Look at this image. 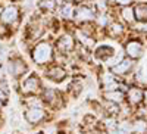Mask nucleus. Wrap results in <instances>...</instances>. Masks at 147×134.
<instances>
[{
    "label": "nucleus",
    "instance_id": "1",
    "mask_svg": "<svg viewBox=\"0 0 147 134\" xmlns=\"http://www.w3.org/2000/svg\"><path fill=\"white\" fill-rule=\"evenodd\" d=\"M31 59L35 65L38 66H47L55 62L56 59V50L50 41H38L35 43L31 49Z\"/></svg>",
    "mask_w": 147,
    "mask_h": 134
},
{
    "label": "nucleus",
    "instance_id": "2",
    "mask_svg": "<svg viewBox=\"0 0 147 134\" xmlns=\"http://www.w3.org/2000/svg\"><path fill=\"white\" fill-rule=\"evenodd\" d=\"M21 93L24 96H35L43 91V86H41V80L40 77L35 74V72H32V74H30L25 80H24L21 83V87H19Z\"/></svg>",
    "mask_w": 147,
    "mask_h": 134
},
{
    "label": "nucleus",
    "instance_id": "3",
    "mask_svg": "<svg viewBox=\"0 0 147 134\" xmlns=\"http://www.w3.org/2000/svg\"><path fill=\"white\" fill-rule=\"evenodd\" d=\"M77 47V40H75V35L71 34V32H65L62 35H59L57 40H56V44H55V50L59 53V55H69L75 50Z\"/></svg>",
    "mask_w": 147,
    "mask_h": 134
},
{
    "label": "nucleus",
    "instance_id": "4",
    "mask_svg": "<svg viewBox=\"0 0 147 134\" xmlns=\"http://www.w3.org/2000/svg\"><path fill=\"white\" fill-rule=\"evenodd\" d=\"M7 71H9V74L13 77L15 80H19V78H22L30 71V68H28V64L24 60V58L16 55V56H10L9 58Z\"/></svg>",
    "mask_w": 147,
    "mask_h": 134
},
{
    "label": "nucleus",
    "instance_id": "5",
    "mask_svg": "<svg viewBox=\"0 0 147 134\" xmlns=\"http://www.w3.org/2000/svg\"><path fill=\"white\" fill-rule=\"evenodd\" d=\"M41 99L44 105H47L52 109H60L63 106V94L60 93L57 89H43L41 91Z\"/></svg>",
    "mask_w": 147,
    "mask_h": 134
},
{
    "label": "nucleus",
    "instance_id": "6",
    "mask_svg": "<svg viewBox=\"0 0 147 134\" xmlns=\"http://www.w3.org/2000/svg\"><path fill=\"white\" fill-rule=\"evenodd\" d=\"M21 21V10L16 5H9L0 12V22L7 27H16Z\"/></svg>",
    "mask_w": 147,
    "mask_h": 134
},
{
    "label": "nucleus",
    "instance_id": "7",
    "mask_svg": "<svg viewBox=\"0 0 147 134\" xmlns=\"http://www.w3.org/2000/svg\"><path fill=\"white\" fill-rule=\"evenodd\" d=\"M97 16V12L94 9V6L91 5H78L75 7V19L78 24H87V22H93Z\"/></svg>",
    "mask_w": 147,
    "mask_h": 134
},
{
    "label": "nucleus",
    "instance_id": "8",
    "mask_svg": "<svg viewBox=\"0 0 147 134\" xmlns=\"http://www.w3.org/2000/svg\"><path fill=\"white\" fill-rule=\"evenodd\" d=\"M44 77H46L47 80H50V81L59 84V83H62V81L66 80L68 72H66V69H65L62 65H56V64L53 62V64H50V65L46 66V69H44Z\"/></svg>",
    "mask_w": 147,
    "mask_h": 134
},
{
    "label": "nucleus",
    "instance_id": "9",
    "mask_svg": "<svg viewBox=\"0 0 147 134\" xmlns=\"http://www.w3.org/2000/svg\"><path fill=\"white\" fill-rule=\"evenodd\" d=\"M24 118H25L27 122L37 125L47 119V112L44 111V108H27L25 114H24Z\"/></svg>",
    "mask_w": 147,
    "mask_h": 134
},
{
    "label": "nucleus",
    "instance_id": "10",
    "mask_svg": "<svg viewBox=\"0 0 147 134\" xmlns=\"http://www.w3.org/2000/svg\"><path fill=\"white\" fill-rule=\"evenodd\" d=\"M43 34H44V25L38 19L32 21L30 25H28V28H27V39L31 40V41L40 40L43 37Z\"/></svg>",
    "mask_w": 147,
    "mask_h": 134
},
{
    "label": "nucleus",
    "instance_id": "11",
    "mask_svg": "<svg viewBox=\"0 0 147 134\" xmlns=\"http://www.w3.org/2000/svg\"><path fill=\"white\" fill-rule=\"evenodd\" d=\"M125 53L129 59H140L143 56V44L137 40H129L125 44Z\"/></svg>",
    "mask_w": 147,
    "mask_h": 134
},
{
    "label": "nucleus",
    "instance_id": "12",
    "mask_svg": "<svg viewBox=\"0 0 147 134\" xmlns=\"http://www.w3.org/2000/svg\"><path fill=\"white\" fill-rule=\"evenodd\" d=\"M75 5H74V2H62L59 6V12H60V16H62L63 19L66 21H74V18H75Z\"/></svg>",
    "mask_w": 147,
    "mask_h": 134
},
{
    "label": "nucleus",
    "instance_id": "13",
    "mask_svg": "<svg viewBox=\"0 0 147 134\" xmlns=\"http://www.w3.org/2000/svg\"><path fill=\"white\" fill-rule=\"evenodd\" d=\"M131 68H132V59H124V60H121L119 64L113 65L112 68H110V71H112L113 75L122 77V75L128 74V72L131 71Z\"/></svg>",
    "mask_w": 147,
    "mask_h": 134
},
{
    "label": "nucleus",
    "instance_id": "14",
    "mask_svg": "<svg viewBox=\"0 0 147 134\" xmlns=\"http://www.w3.org/2000/svg\"><path fill=\"white\" fill-rule=\"evenodd\" d=\"M115 55V49L112 46H109V44H103V46H99L94 50V56L99 59V60H109L110 58H113Z\"/></svg>",
    "mask_w": 147,
    "mask_h": 134
},
{
    "label": "nucleus",
    "instance_id": "15",
    "mask_svg": "<svg viewBox=\"0 0 147 134\" xmlns=\"http://www.w3.org/2000/svg\"><path fill=\"white\" fill-rule=\"evenodd\" d=\"M103 97L107 100V102H113V103H121L122 100L125 99V94L124 91H121L118 89H113V90H106L103 93Z\"/></svg>",
    "mask_w": 147,
    "mask_h": 134
},
{
    "label": "nucleus",
    "instance_id": "16",
    "mask_svg": "<svg viewBox=\"0 0 147 134\" xmlns=\"http://www.w3.org/2000/svg\"><path fill=\"white\" fill-rule=\"evenodd\" d=\"M60 3H62L60 0H38V7L50 14V12H55L59 9Z\"/></svg>",
    "mask_w": 147,
    "mask_h": 134
},
{
    "label": "nucleus",
    "instance_id": "17",
    "mask_svg": "<svg viewBox=\"0 0 147 134\" xmlns=\"http://www.w3.org/2000/svg\"><path fill=\"white\" fill-rule=\"evenodd\" d=\"M127 97H128V102L131 105H137L143 100V90L138 87H131L127 93Z\"/></svg>",
    "mask_w": 147,
    "mask_h": 134
},
{
    "label": "nucleus",
    "instance_id": "18",
    "mask_svg": "<svg viewBox=\"0 0 147 134\" xmlns=\"http://www.w3.org/2000/svg\"><path fill=\"white\" fill-rule=\"evenodd\" d=\"M106 31H107V35L109 37H112V39H118L119 35L124 32V27H122V24L113 21V22H110L109 25L106 27Z\"/></svg>",
    "mask_w": 147,
    "mask_h": 134
},
{
    "label": "nucleus",
    "instance_id": "19",
    "mask_svg": "<svg viewBox=\"0 0 147 134\" xmlns=\"http://www.w3.org/2000/svg\"><path fill=\"white\" fill-rule=\"evenodd\" d=\"M134 16L140 22H146L147 21V3H138L134 7Z\"/></svg>",
    "mask_w": 147,
    "mask_h": 134
},
{
    "label": "nucleus",
    "instance_id": "20",
    "mask_svg": "<svg viewBox=\"0 0 147 134\" xmlns=\"http://www.w3.org/2000/svg\"><path fill=\"white\" fill-rule=\"evenodd\" d=\"M69 89H68V91L74 96V97H78L81 93H82V90H84V84H82V81L81 80H74V81H71L69 83V86H68Z\"/></svg>",
    "mask_w": 147,
    "mask_h": 134
},
{
    "label": "nucleus",
    "instance_id": "21",
    "mask_svg": "<svg viewBox=\"0 0 147 134\" xmlns=\"http://www.w3.org/2000/svg\"><path fill=\"white\" fill-rule=\"evenodd\" d=\"M121 15H122V18H124L128 24H132L134 21H136V16H134V9L131 6H124V7H122Z\"/></svg>",
    "mask_w": 147,
    "mask_h": 134
},
{
    "label": "nucleus",
    "instance_id": "22",
    "mask_svg": "<svg viewBox=\"0 0 147 134\" xmlns=\"http://www.w3.org/2000/svg\"><path fill=\"white\" fill-rule=\"evenodd\" d=\"M147 130V122L144 119H137V121H134L132 125H131V131L134 133H137V134H141Z\"/></svg>",
    "mask_w": 147,
    "mask_h": 134
},
{
    "label": "nucleus",
    "instance_id": "23",
    "mask_svg": "<svg viewBox=\"0 0 147 134\" xmlns=\"http://www.w3.org/2000/svg\"><path fill=\"white\" fill-rule=\"evenodd\" d=\"M12 34L10 31V27L5 25V24L0 22V40H5V39H9V35Z\"/></svg>",
    "mask_w": 147,
    "mask_h": 134
},
{
    "label": "nucleus",
    "instance_id": "24",
    "mask_svg": "<svg viewBox=\"0 0 147 134\" xmlns=\"http://www.w3.org/2000/svg\"><path fill=\"white\" fill-rule=\"evenodd\" d=\"M0 90H3L5 93H7V94H9V83H7L5 78L0 80Z\"/></svg>",
    "mask_w": 147,
    "mask_h": 134
},
{
    "label": "nucleus",
    "instance_id": "25",
    "mask_svg": "<svg viewBox=\"0 0 147 134\" xmlns=\"http://www.w3.org/2000/svg\"><path fill=\"white\" fill-rule=\"evenodd\" d=\"M115 3H118L121 6H128L131 3V0H115Z\"/></svg>",
    "mask_w": 147,
    "mask_h": 134
},
{
    "label": "nucleus",
    "instance_id": "26",
    "mask_svg": "<svg viewBox=\"0 0 147 134\" xmlns=\"http://www.w3.org/2000/svg\"><path fill=\"white\" fill-rule=\"evenodd\" d=\"M7 100V93H5L3 90H0V102H6Z\"/></svg>",
    "mask_w": 147,
    "mask_h": 134
},
{
    "label": "nucleus",
    "instance_id": "27",
    "mask_svg": "<svg viewBox=\"0 0 147 134\" xmlns=\"http://www.w3.org/2000/svg\"><path fill=\"white\" fill-rule=\"evenodd\" d=\"M107 134H125V131H124V130H116V128H113V130H110Z\"/></svg>",
    "mask_w": 147,
    "mask_h": 134
},
{
    "label": "nucleus",
    "instance_id": "28",
    "mask_svg": "<svg viewBox=\"0 0 147 134\" xmlns=\"http://www.w3.org/2000/svg\"><path fill=\"white\" fill-rule=\"evenodd\" d=\"M143 100H144V103H146V106H147V90L143 91Z\"/></svg>",
    "mask_w": 147,
    "mask_h": 134
},
{
    "label": "nucleus",
    "instance_id": "29",
    "mask_svg": "<svg viewBox=\"0 0 147 134\" xmlns=\"http://www.w3.org/2000/svg\"><path fill=\"white\" fill-rule=\"evenodd\" d=\"M2 106H3V102H0V109H2Z\"/></svg>",
    "mask_w": 147,
    "mask_h": 134
}]
</instances>
